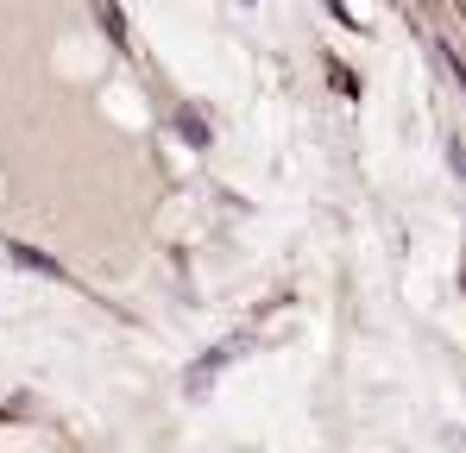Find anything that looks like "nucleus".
<instances>
[{
	"label": "nucleus",
	"mask_w": 466,
	"mask_h": 453,
	"mask_svg": "<svg viewBox=\"0 0 466 453\" xmlns=\"http://www.w3.org/2000/svg\"><path fill=\"white\" fill-rule=\"evenodd\" d=\"M448 164H454V176H466V146L461 139H448Z\"/></svg>",
	"instance_id": "obj_4"
},
{
	"label": "nucleus",
	"mask_w": 466,
	"mask_h": 453,
	"mask_svg": "<svg viewBox=\"0 0 466 453\" xmlns=\"http://www.w3.org/2000/svg\"><path fill=\"white\" fill-rule=\"evenodd\" d=\"M233 353H246V340H228V347H215L208 359H196V366H189V378H183V390H189V397H208V384H215V372L228 366Z\"/></svg>",
	"instance_id": "obj_1"
},
{
	"label": "nucleus",
	"mask_w": 466,
	"mask_h": 453,
	"mask_svg": "<svg viewBox=\"0 0 466 453\" xmlns=\"http://www.w3.org/2000/svg\"><path fill=\"white\" fill-rule=\"evenodd\" d=\"M13 258H19L25 271H45V277H64V265H57V258H45V252H32V246H13Z\"/></svg>",
	"instance_id": "obj_2"
},
{
	"label": "nucleus",
	"mask_w": 466,
	"mask_h": 453,
	"mask_svg": "<svg viewBox=\"0 0 466 453\" xmlns=\"http://www.w3.org/2000/svg\"><path fill=\"white\" fill-rule=\"evenodd\" d=\"M177 133H183L189 146H208V126H202V114H177Z\"/></svg>",
	"instance_id": "obj_3"
},
{
	"label": "nucleus",
	"mask_w": 466,
	"mask_h": 453,
	"mask_svg": "<svg viewBox=\"0 0 466 453\" xmlns=\"http://www.w3.org/2000/svg\"><path fill=\"white\" fill-rule=\"evenodd\" d=\"M448 448H454V453H466V435H461V428H448Z\"/></svg>",
	"instance_id": "obj_5"
}]
</instances>
